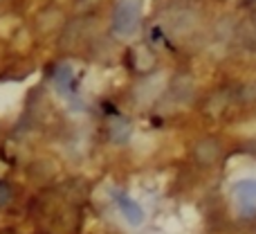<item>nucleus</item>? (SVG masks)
<instances>
[{
    "label": "nucleus",
    "instance_id": "1",
    "mask_svg": "<svg viewBox=\"0 0 256 234\" xmlns=\"http://www.w3.org/2000/svg\"><path fill=\"white\" fill-rule=\"evenodd\" d=\"M140 16H142V0H117L115 9H112V30L115 34L132 36L140 27Z\"/></svg>",
    "mask_w": 256,
    "mask_h": 234
},
{
    "label": "nucleus",
    "instance_id": "2",
    "mask_svg": "<svg viewBox=\"0 0 256 234\" xmlns=\"http://www.w3.org/2000/svg\"><path fill=\"white\" fill-rule=\"evenodd\" d=\"M115 205L120 209V214L124 216V221L132 227H140L146 221V212L132 196H128L126 191H115Z\"/></svg>",
    "mask_w": 256,
    "mask_h": 234
},
{
    "label": "nucleus",
    "instance_id": "3",
    "mask_svg": "<svg viewBox=\"0 0 256 234\" xmlns=\"http://www.w3.org/2000/svg\"><path fill=\"white\" fill-rule=\"evenodd\" d=\"M234 196L240 205H256V178H243L236 182Z\"/></svg>",
    "mask_w": 256,
    "mask_h": 234
}]
</instances>
